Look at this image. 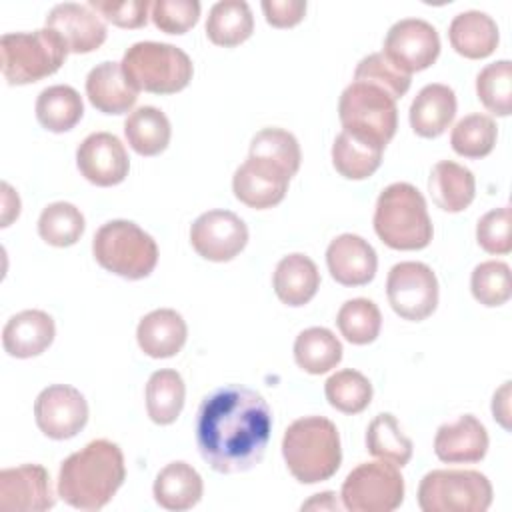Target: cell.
Instances as JSON below:
<instances>
[{
    "mask_svg": "<svg viewBox=\"0 0 512 512\" xmlns=\"http://www.w3.org/2000/svg\"><path fill=\"white\" fill-rule=\"evenodd\" d=\"M272 434V410L252 388L228 384L210 392L196 414V446L222 474L252 470L264 458Z\"/></svg>",
    "mask_w": 512,
    "mask_h": 512,
    "instance_id": "6da1fadb",
    "label": "cell"
},
{
    "mask_svg": "<svg viewBox=\"0 0 512 512\" xmlns=\"http://www.w3.org/2000/svg\"><path fill=\"white\" fill-rule=\"evenodd\" d=\"M124 454L116 442L98 438L70 454L58 470V496L78 510L104 508L124 484Z\"/></svg>",
    "mask_w": 512,
    "mask_h": 512,
    "instance_id": "7a4b0ae2",
    "label": "cell"
},
{
    "mask_svg": "<svg viewBox=\"0 0 512 512\" xmlns=\"http://www.w3.org/2000/svg\"><path fill=\"white\" fill-rule=\"evenodd\" d=\"M286 468L300 484H316L332 478L342 464L340 434L324 416L294 420L282 436Z\"/></svg>",
    "mask_w": 512,
    "mask_h": 512,
    "instance_id": "3957f363",
    "label": "cell"
},
{
    "mask_svg": "<svg viewBox=\"0 0 512 512\" xmlns=\"http://www.w3.org/2000/svg\"><path fill=\"white\" fill-rule=\"evenodd\" d=\"M374 232L392 250L426 248L434 228L422 192L408 182L386 186L376 200Z\"/></svg>",
    "mask_w": 512,
    "mask_h": 512,
    "instance_id": "277c9868",
    "label": "cell"
},
{
    "mask_svg": "<svg viewBox=\"0 0 512 512\" xmlns=\"http://www.w3.org/2000/svg\"><path fill=\"white\" fill-rule=\"evenodd\" d=\"M96 262L126 280H142L158 264V244L136 222L110 220L102 224L92 240Z\"/></svg>",
    "mask_w": 512,
    "mask_h": 512,
    "instance_id": "5b68a950",
    "label": "cell"
},
{
    "mask_svg": "<svg viewBox=\"0 0 512 512\" xmlns=\"http://www.w3.org/2000/svg\"><path fill=\"white\" fill-rule=\"evenodd\" d=\"M68 52L62 36L50 28L8 32L0 38L2 76L10 86L38 82L58 72Z\"/></svg>",
    "mask_w": 512,
    "mask_h": 512,
    "instance_id": "8992f818",
    "label": "cell"
},
{
    "mask_svg": "<svg viewBox=\"0 0 512 512\" xmlns=\"http://www.w3.org/2000/svg\"><path fill=\"white\" fill-rule=\"evenodd\" d=\"M122 70L138 92L176 94L184 90L194 74L190 56L166 42H136L122 56Z\"/></svg>",
    "mask_w": 512,
    "mask_h": 512,
    "instance_id": "52a82bcc",
    "label": "cell"
},
{
    "mask_svg": "<svg viewBox=\"0 0 512 512\" xmlns=\"http://www.w3.org/2000/svg\"><path fill=\"white\" fill-rule=\"evenodd\" d=\"M342 130L386 148L398 128L396 100L382 88L352 80L338 102Z\"/></svg>",
    "mask_w": 512,
    "mask_h": 512,
    "instance_id": "ba28073f",
    "label": "cell"
},
{
    "mask_svg": "<svg viewBox=\"0 0 512 512\" xmlns=\"http://www.w3.org/2000/svg\"><path fill=\"white\" fill-rule=\"evenodd\" d=\"M492 504V484L478 470H432L418 486L422 512H486Z\"/></svg>",
    "mask_w": 512,
    "mask_h": 512,
    "instance_id": "9c48e42d",
    "label": "cell"
},
{
    "mask_svg": "<svg viewBox=\"0 0 512 512\" xmlns=\"http://www.w3.org/2000/svg\"><path fill=\"white\" fill-rule=\"evenodd\" d=\"M340 498L350 512H392L404 502V478L392 462H364L350 470Z\"/></svg>",
    "mask_w": 512,
    "mask_h": 512,
    "instance_id": "30bf717a",
    "label": "cell"
},
{
    "mask_svg": "<svg viewBox=\"0 0 512 512\" xmlns=\"http://www.w3.org/2000/svg\"><path fill=\"white\" fill-rule=\"evenodd\" d=\"M438 294V278L424 262H398L388 272V304L404 320L420 322L432 316L438 306Z\"/></svg>",
    "mask_w": 512,
    "mask_h": 512,
    "instance_id": "8fae6325",
    "label": "cell"
},
{
    "mask_svg": "<svg viewBox=\"0 0 512 512\" xmlns=\"http://www.w3.org/2000/svg\"><path fill=\"white\" fill-rule=\"evenodd\" d=\"M382 54L400 70L414 74L436 62L440 36L436 28L422 18H402L386 32Z\"/></svg>",
    "mask_w": 512,
    "mask_h": 512,
    "instance_id": "7c38bea8",
    "label": "cell"
},
{
    "mask_svg": "<svg viewBox=\"0 0 512 512\" xmlns=\"http://www.w3.org/2000/svg\"><path fill=\"white\" fill-rule=\"evenodd\" d=\"M190 244L210 262H230L248 244V226L230 210H208L190 226Z\"/></svg>",
    "mask_w": 512,
    "mask_h": 512,
    "instance_id": "4fadbf2b",
    "label": "cell"
},
{
    "mask_svg": "<svg viewBox=\"0 0 512 512\" xmlns=\"http://www.w3.org/2000/svg\"><path fill=\"white\" fill-rule=\"evenodd\" d=\"M34 420L44 436L68 440L86 426L88 402L74 386L52 384L36 396Z\"/></svg>",
    "mask_w": 512,
    "mask_h": 512,
    "instance_id": "5bb4252c",
    "label": "cell"
},
{
    "mask_svg": "<svg viewBox=\"0 0 512 512\" xmlns=\"http://www.w3.org/2000/svg\"><path fill=\"white\" fill-rule=\"evenodd\" d=\"M290 180L292 176L278 164L248 156L232 176V192L248 208L266 210L284 200Z\"/></svg>",
    "mask_w": 512,
    "mask_h": 512,
    "instance_id": "9a60e30c",
    "label": "cell"
},
{
    "mask_svg": "<svg viewBox=\"0 0 512 512\" xmlns=\"http://www.w3.org/2000/svg\"><path fill=\"white\" fill-rule=\"evenodd\" d=\"M76 166L90 184L108 188L124 182L130 170V158L118 136L92 132L76 148Z\"/></svg>",
    "mask_w": 512,
    "mask_h": 512,
    "instance_id": "2e32d148",
    "label": "cell"
},
{
    "mask_svg": "<svg viewBox=\"0 0 512 512\" xmlns=\"http://www.w3.org/2000/svg\"><path fill=\"white\" fill-rule=\"evenodd\" d=\"M56 496L50 474L40 464L0 470V508L16 512H44L54 508Z\"/></svg>",
    "mask_w": 512,
    "mask_h": 512,
    "instance_id": "e0dca14e",
    "label": "cell"
},
{
    "mask_svg": "<svg viewBox=\"0 0 512 512\" xmlns=\"http://www.w3.org/2000/svg\"><path fill=\"white\" fill-rule=\"evenodd\" d=\"M46 28L58 32L74 54H88L98 50L108 34L104 18L88 4L62 2L46 16Z\"/></svg>",
    "mask_w": 512,
    "mask_h": 512,
    "instance_id": "ac0fdd59",
    "label": "cell"
},
{
    "mask_svg": "<svg viewBox=\"0 0 512 512\" xmlns=\"http://www.w3.org/2000/svg\"><path fill=\"white\" fill-rule=\"evenodd\" d=\"M330 276L342 286H364L372 282L378 268L376 250L358 234H340L326 248Z\"/></svg>",
    "mask_w": 512,
    "mask_h": 512,
    "instance_id": "d6986e66",
    "label": "cell"
},
{
    "mask_svg": "<svg viewBox=\"0 0 512 512\" xmlns=\"http://www.w3.org/2000/svg\"><path fill=\"white\" fill-rule=\"evenodd\" d=\"M488 432L474 414L442 424L434 436V454L446 464L480 462L488 452Z\"/></svg>",
    "mask_w": 512,
    "mask_h": 512,
    "instance_id": "ffe728a7",
    "label": "cell"
},
{
    "mask_svg": "<svg viewBox=\"0 0 512 512\" xmlns=\"http://www.w3.org/2000/svg\"><path fill=\"white\" fill-rule=\"evenodd\" d=\"M56 336L54 320L44 310H22L14 314L2 328L4 352L12 358L40 356L50 348Z\"/></svg>",
    "mask_w": 512,
    "mask_h": 512,
    "instance_id": "44dd1931",
    "label": "cell"
},
{
    "mask_svg": "<svg viewBox=\"0 0 512 512\" xmlns=\"http://www.w3.org/2000/svg\"><path fill=\"white\" fill-rule=\"evenodd\" d=\"M86 96L102 114H126L138 100V90L126 78L120 62H100L86 76Z\"/></svg>",
    "mask_w": 512,
    "mask_h": 512,
    "instance_id": "7402d4cb",
    "label": "cell"
},
{
    "mask_svg": "<svg viewBox=\"0 0 512 512\" xmlns=\"http://www.w3.org/2000/svg\"><path fill=\"white\" fill-rule=\"evenodd\" d=\"M188 338V326L180 312L172 308H158L148 312L136 328L140 350L150 358L176 356Z\"/></svg>",
    "mask_w": 512,
    "mask_h": 512,
    "instance_id": "603a6c76",
    "label": "cell"
},
{
    "mask_svg": "<svg viewBox=\"0 0 512 512\" xmlns=\"http://www.w3.org/2000/svg\"><path fill=\"white\" fill-rule=\"evenodd\" d=\"M456 116V94L450 86L426 84L410 104V126L420 138H438Z\"/></svg>",
    "mask_w": 512,
    "mask_h": 512,
    "instance_id": "cb8c5ba5",
    "label": "cell"
},
{
    "mask_svg": "<svg viewBox=\"0 0 512 512\" xmlns=\"http://www.w3.org/2000/svg\"><path fill=\"white\" fill-rule=\"evenodd\" d=\"M450 46L464 58L480 60L494 54L500 32L492 16L480 10H466L452 18L448 26Z\"/></svg>",
    "mask_w": 512,
    "mask_h": 512,
    "instance_id": "d4e9b609",
    "label": "cell"
},
{
    "mask_svg": "<svg viewBox=\"0 0 512 512\" xmlns=\"http://www.w3.org/2000/svg\"><path fill=\"white\" fill-rule=\"evenodd\" d=\"M152 494L160 508L182 512L194 508L200 502L204 494V482L196 468H192L188 462L176 460L166 464L156 474Z\"/></svg>",
    "mask_w": 512,
    "mask_h": 512,
    "instance_id": "484cf974",
    "label": "cell"
},
{
    "mask_svg": "<svg viewBox=\"0 0 512 512\" xmlns=\"http://www.w3.org/2000/svg\"><path fill=\"white\" fill-rule=\"evenodd\" d=\"M272 286L278 300L286 306L300 308L308 304L320 288V272L312 258L294 252L284 256L274 270Z\"/></svg>",
    "mask_w": 512,
    "mask_h": 512,
    "instance_id": "4316f807",
    "label": "cell"
},
{
    "mask_svg": "<svg viewBox=\"0 0 512 512\" xmlns=\"http://www.w3.org/2000/svg\"><path fill=\"white\" fill-rule=\"evenodd\" d=\"M428 192L440 210L456 214L472 204L476 196V178L466 166L452 160H440L432 166Z\"/></svg>",
    "mask_w": 512,
    "mask_h": 512,
    "instance_id": "83f0119b",
    "label": "cell"
},
{
    "mask_svg": "<svg viewBox=\"0 0 512 512\" xmlns=\"http://www.w3.org/2000/svg\"><path fill=\"white\" fill-rule=\"evenodd\" d=\"M124 136L136 154L158 156L170 144L172 126L160 108L140 106L124 120Z\"/></svg>",
    "mask_w": 512,
    "mask_h": 512,
    "instance_id": "f1b7e54d",
    "label": "cell"
},
{
    "mask_svg": "<svg viewBox=\"0 0 512 512\" xmlns=\"http://www.w3.org/2000/svg\"><path fill=\"white\" fill-rule=\"evenodd\" d=\"M254 32V16L244 0L216 2L206 20V36L212 44L234 48L246 42Z\"/></svg>",
    "mask_w": 512,
    "mask_h": 512,
    "instance_id": "f546056e",
    "label": "cell"
},
{
    "mask_svg": "<svg viewBox=\"0 0 512 512\" xmlns=\"http://www.w3.org/2000/svg\"><path fill=\"white\" fill-rule=\"evenodd\" d=\"M34 110L42 128L62 134L82 120L84 102L76 88L68 84H54L38 94Z\"/></svg>",
    "mask_w": 512,
    "mask_h": 512,
    "instance_id": "4dcf8cb0",
    "label": "cell"
},
{
    "mask_svg": "<svg viewBox=\"0 0 512 512\" xmlns=\"http://www.w3.org/2000/svg\"><path fill=\"white\" fill-rule=\"evenodd\" d=\"M384 148L350 132H340L332 144V166L348 180H366L382 164Z\"/></svg>",
    "mask_w": 512,
    "mask_h": 512,
    "instance_id": "1f68e13d",
    "label": "cell"
},
{
    "mask_svg": "<svg viewBox=\"0 0 512 512\" xmlns=\"http://www.w3.org/2000/svg\"><path fill=\"white\" fill-rule=\"evenodd\" d=\"M294 360L308 374H326L342 360V344L322 326L302 330L294 340Z\"/></svg>",
    "mask_w": 512,
    "mask_h": 512,
    "instance_id": "d6a6232c",
    "label": "cell"
},
{
    "mask_svg": "<svg viewBox=\"0 0 512 512\" xmlns=\"http://www.w3.org/2000/svg\"><path fill=\"white\" fill-rule=\"evenodd\" d=\"M186 386L176 370H156L146 382V412L154 424L176 422L184 408Z\"/></svg>",
    "mask_w": 512,
    "mask_h": 512,
    "instance_id": "836d02e7",
    "label": "cell"
},
{
    "mask_svg": "<svg viewBox=\"0 0 512 512\" xmlns=\"http://www.w3.org/2000/svg\"><path fill=\"white\" fill-rule=\"evenodd\" d=\"M366 450L372 456L402 468L410 462L414 446L412 440L402 432L396 416L382 412L366 428Z\"/></svg>",
    "mask_w": 512,
    "mask_h": 512,
    "instance_id": "e575fe53",
    "label": "cell"
},
{
    "mask_svg": "<svg viewBox=\"0 0 512 512\" xmlns=\"http://www.w3.org/2000/svg\"><path fill=\"white\" fill-rule=\"evenodd\" d=\"M84 228H86V222L80 208L64 200L48 204L38 218L40 238L46 244L56 248H66L76 244L84 234Z\"/></svg>",
    "mask_w": 512,
    "mask_h": 512,
    "instance_id": "d590c367",
    "label": "cell"
},
{
    "mask_svg": "<svg viewBox=\"0 0 512 512\" xmlns=\"http://www.w3.org/2000/svg\"><path fill=\"white\" fill-rule=\"evenodd\" d=\"M326 400L332 408L342 414H360L372 402V384L370 380L352 368L334 372L324 384Z\"/></svg>",
    "mask_w": 512,
    "mask_h": 512,
    "instance_id": "8d00e7d4",
    "label": "cell"
},
{
    "mask_svg": "<svg viewBox=\"0 0 512 512\" xmlns=\"http://www.w3.org/2000/svg\"><path fill=\"white\" fill-rule=\"evenodd\" d=\"M336 326L350 344L364 346L378 338L382 328V314L372 300L352 298L340 306L336 314Z\"/></svg>",
    "mask_w": 512,
    "mask_h": 512,
    "instance_id": "74e56055",
    "label": "cell"
},
{
    "mask_svg": "<svg viewBox=\"0 0 512 512\" xmlns=\"http://www.w3.org/2000/svg\"><path fill=\"white\" fill-rule=\"evenodd\" d=\"M496 138L498 128L490 116L468 114L462 120H458L456 126L452 128L450 144L458 156L476 160L488 156L494 150Z\"/></svg>",
    "mask_w": 512,
    "mask_h": 512,
    "instance_id": "f35d334b",
    "label": "cell"
},
{
    "mask_svg": "<svg viewBox=\"0 0 512 512\" xmlns=\"http://www.w3.org/2000/svg\"><path fill=\"white\" fill-rule=\"evenodd\" d=\"M476 94L482 106L496 116L512 112V62L496 60L476 76Z\"/></svg>",
    "mask_w": 512,
    "mask_h": 512,
    "instance_id": "ab89813d",
    "label": "cell"
},
{
    "mask_svg": "<svg viewBox=\"0 0 512 512\" xmlns=\"http://www.w3.org/2000/svg\"><path fill=\"white\" fill-rule=\"evenodd\" d=\"M248 156L266 158L284 168L290 176H296L302 162V152L296 136L282 128H262L260 132H256L250 142Z\"/></svg>",
    "mask_w": 512,
    "mask_h": 512,
    "instance_id": "60d3db41",
    "label": "cell"
},
{
    "mask_svg": "<svg viewBox=\"0 0 512 512\" xmlns=\"http://www.w3.org/2000/svg\"><path fill=\"white\" fill-rule=\"evenodd\" d=\"M472 296L488 308L502 306L512 296V280L510 266L500 260L480 262L470 276Z\"/></svg>",
    "mask_w": 512,
    "mask_h": 512,
    "instance_id": "b9f144b4",
    "label": "cell"
},
{
    "mask_svg": "<svg viewBox=\"0 0 512 512\" xmlns=\"http://www.w3.org/2000/svg\"><path fill=\"white\" fill-rule=\"evenodd\" d=\"M354 80L374 84V86L386 90L394 100H398L408 92V88L412 84V74L400 70L382 52H374V54L364 56L358 62V66L354 70Z\"/></svg>",
    "mask_w": 512,
    "mask_h": 512,
    "instance_id": "7bdbcfd3",
    "label": "cell"
},
{
    "mask_svg": "<svg viewBox=\"0 0 512 512\" xmlns=\"http://www.w3.org/2000/svg\"><path fill=\"white\" fill-rule=\"evenodd\" d=\"M154 26L166 34H184L200 18L198 0H156L150 8Z\"/></svg>",
    "mask_w": 512,
    "mask_h": 512,
    "instance_id": "ee69618b",
    "label": "cell"
},
{
    "mask_svg": "<svg viewBox=\"0 0 512 512\" xmlns=\"http://www.w3.org/2000/svg\"><path fill=\"white\" fill-rule=\"evenodd\" d=\"M478 246L488 254H508L512 250L510 206L486 212L476 224Z\"/></svg>",
    "mask_w": 512,
    "mask_h": 512,
    "instance_id": "f6af8a7d",
    "label": "cell"
},
{
    "mask_svg": "<svg viewBox=\"0 0 512 512\" xmlns=\"http://www.w3.org/2000/svg\"><path fill=\"white\" fill-rule=\"evenodd\" d=\"M86 4L118 28H142L150 18L152 8V2L148 0H88Z\"/></svg>",
    "mask_w": 512,
    "mask_h": 512,
    "instance_id": "bcb514c9",
    "label": "cell"
},
{
    "mask_svg": "<svg viewBox=\"0 0 512 512\" xmlns=\"http://www.w3.org/2000/svg\"><path fill=\"white\" fill-rule=\"evenodd\" d=\"M306 6L304 0H264L262 12L270 26L292 28L304 20Z\"/></svg>",
    "mask_w": 512,
    "mask_h": 512,
    "instance_id": "7dc6e473",
    "label": "cell"
},
{
    "mask_svg": "<svg viewBox=\"0 0 512 512\" xmlns=\"http://www.w3.org/2000/svg\"><path fill=\"white\" fill-rule=\"evenodd\" d=\"M492 416L504 430H510V382H504L494 392Z\"/></svg>",
    "mask_w": 512,
    "mask_h": 512,
    "instance_id": "c3c4849f",
    "label": "cell"
},
{
    "mask_svg": "<svg viewBox=\"0 0 512 512\" xmlns=\"http://www.w3.org/2000/svg\"><path fill=\"white\" fill-rule=\"evenodd\" d=\"M18 214H20V198L8 182H2V224L0 226L2 228L10 226V222L18 218Z\"/></svg>",
    "mask_w": 512,
    "mask_h": 512,
    "instance_id": "681fc988",
    "label": "cell"
},
{
    "mask_svg": "<svg viewBox=\"0 0 512 512\" xmlns=\"http://www.w3.org/2000/svg\"><path fill=\"white\" fill-rule=\"evenodd\" d=\"M340 510V504L336 500L334 492H322V494H314L308 502L302 504V510Z\"/></svg>",
    "mask_w": 512,
    "mask_h": 512,
    "instance_id": "f907efd6",
    "label": "cell"
}]
</instances>
